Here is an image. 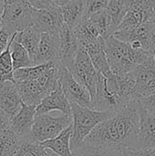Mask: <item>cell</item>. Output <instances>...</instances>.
I'll use <instances>...</instances> for the list:
<instances>
[{"mask_svg":"<svg viewBox=\"0 0 155 156\" xmlns=\"http://www.w3.org/2000/svg\"><path fill=\"white\" fill-rule=\"evenodd\" d=\"M15 156H52V152L45 148L41 143L35 142L30 138L21 141Z\"/></svg>","mask_w":155,"mask_h":156,"instance_id":"28","label":"cell"},{"mask_svg":"<svg viewBox=\"0 0 155 156\" xmlns=\"http://www.w3.org/2000/svg\"><path fill=\"white\" fill-rule=\"evenodd\" d=\"M155 94V75L143 87L134 89L132 92V100H143Z\"/></svg>","mask_w":155,"mask_h":156,"instance_id":"30","label":"cell"},{"mask_svg":"<svg viewBox=\"0 0 155 156\" xmlns=\"http://www.w3.org/2000/svg\"><path fill=\"white\" fill-rule=\"evenodd\" d=\"M30 5L37 10L48 9L52 7L54 5L52 0H27Z\"/></svg>","mask_w":155,"mask_h":156,"instance_id":"33","label":"cell"},{"mask_svg":"<svg viewBox=\"0 0 155 156\" xmlns=\"http://www.w3.org/2000/svg\"><path fill=\"white\" fill-rule=\"evenodd\" d=\"M105 45L109 65L115 75L132 72L154 52L143 48H134L130 44L116 38L113 35L105 39Z\"/></svg>","mask_w":155,"mask_h":156,"instance_id":"2","label":"cell"},{"mask_svg":"<svg viewBox=\"0 0 155 156\" xmlns=\"http://www.w3.org/2000/svg\"><path fill=\"white\" fill-rule=\"evenodd\" d=\"M87 19H89L90 22L93 23V25L98 29L100 35L104 38L107 39L111 36L113 35V29H112V22L111 17L110 14L108 13L107 9L95 13L89 16Z\"/></svg>","mask_w":155,"mask_h":156,"instance_id":"25","label":"cell"},{"mask_svg":"<svg viewBox=\"0 0 155 156\" xmlns=\"http://www.w3.org/2000/svg\"><path fill=\"white\" fill-rule=\"evenodd\" d=\"M14 35L12 36V38L7 48L0 54V83L5 81L16 82L14 79V65H13L11 49H10Z\"/></svg>","mask_w":155,"mask_h":156,"instance_id":"27","label":"cell"},{"mask_svg":"<svg viewBox=\"0 0 155 156\" xmlns=\"http://www.w3.org/2000/svg\"><path fill=\"white\" fill-rule=\"evenodd\" d=\"M13 35L4 27L0 29V54L7 48Z\"/></svg>","mask_w":155,"mask_h":156,"instance_id":"32","label":"cell"},{"mask_svg":"<svg viewBox=\"0 0 155 156\" xmlns=\"http://www.w3.org/2000/svg\"><path fill=\"white\" fill-rule=\"evenodd\" d=\"M41 34L42 33L39 30L32 26L23 31L16 32L15 36V40L20 43L27 50L35 66L41 39Z\"/></svg>","mask_w":155,"mask_h":156,"instance_id":"19","label":"cell"},{"mask_svg":"<svg viewBox=\"0 0 155 156\" xmlns=\"http://www.w3.org/2000/svg\"><path fill=\"white\" fill-rule=\"evenodd\" d=\"M15 36L14 35L12 43H11V56H12V60H13V65H14V70L17 69H22V68H28V67H33L35 66L29 53L27 50L17 41L15 40Z\"/></svg>","mask_w":155,"mask_h":156,"instance_id":"24","label":"cell"},{"mask_svg":"<svg viewBox=\"0 0 155 156\" xmlns=\"http://www.w3.org/2000/svg\"><path fill=\"white\" fill-rule=\"evenodd\" d=\"M65 26L61 7L53 5L48 9H33V27L41 33L59 35Z\"/></svg>","mask_w":155,"mask_h":156,"instance_id":"9","label":"cell"},{"mask_svg":"<svg viewBox=\"0 0 155 156\" xmlns=\"http://www.w3.org/2000/svg\"><path fill=\"white\" fill-rule=\"evenodd\" d=\"M154 115H155V113H154Z\"/></svg>","mask_w":155,"mask_h":156,"instance_id":"41","label":"cell"},{"mask_svg":"<svg viewBox=\"0 0 155 156\" xmlns=\"http://www.w3.org/2000/svg\"><path fill=\"white\" fill-rule=\"evenodd\" d=\"M53 111H58L63 114L71 115V105L67 99L60 84L55 90L46 96L42 101L37 106V115L48 113Z\"/></svg>","mask_w":155,"mask_h":156,"instance_id":"12","label":"cell"},{"mask_svg":"<svg viewBox=\"0 0 155 156\" xmlns=\"http://www.w3.org/2000/svg\"><path fill=\"white\" fill-rule=\"evenodd\" d=\"M70 105L72 115V137L70 147L73 152L84 144L85 139L100 122L108 120L115 113L96 111L74 102H71Z\"/></svg>","mask_w":155,"mask_h":156,"instance_id":"3","label":"cell"},{"mask_svg":"<svg viewBox=\"0 0 155 156\" xmlns=\"http://www.w3.org/2000/svg\"><path fill=\"white\" fill-rule=\"evenodd\" d=\"M52 1H53L55 5H58V6L61 7V6L65 5L66 4H68L69 2H70L71 0H52Z\"/></svg>","mask_w":155,"mask_h":156,"instance_id":"39","label":"cell"},{"mask_svg":"<svg viewBox=\"0 0 155 156\" xmlns=\"http://www.w3.org/2000/svg\"><path fill=\"white\" fill-rule=\"evenodd\" d=\"M84 48L87 50V52H88L93 65L95 66L96 69L98 70V72L101 73L106 78H110L113 75V73L110 68L107 54H106L105 39L101 36L95 42L87 46Z\"/></svg>","mask_w":155,"mask_h":156,"instance_id":"17","label":"cell"},{"mask_svg":"<svg viewBox=\"0 0 155 156\" xmlns=\"http://www.w3.org/2000/svg\"><path fill=\"white\" fill-rule=\"evenodd\" d=\"M36 108L23 103L20 112L11 119V128L20 141L31 138V130L37 115Z\"/></svg>","mask_w":155,"mask_h":156,"instance_id":"13","label":"cell"},{"mask_svg":"<svg viewBox=\"0 0 155 156\" xmlns=\"http://www.w3.org/2000/svg\"><path fill=\"white\" fill-rule=\"evenodd\" d=\"M109 2L110 0H85V18H88L95 13L106 10L109 5Z\"/></svg>","mask_w":155,"mask_h":156,"instance_id":"31","label":"cell"},{"mask_svg":"<svg viewBox=\"0 0 155 156\" xmlns=\"http://www.w3.org/2000/svg\"><path fill=\"white\" fill-rule=\"evenodd\" d=\"M129 7L130 5L128 0H110L107 11L111 17L113 33L117 31L119 26L128 12Z\"/></svg>","mask_w":155,"mask_h":156,"instance_id":"26","label":"cell"},{"mask_svg":"<svg viewBox=\"0 0 155 156\" xmlns=\"http://www.w3.org/2000/svg\"><path fill=\"white\" fill-rule=\"evenodd\" d=\"M23 101L16 83L5 81L0 83V108L12 119L21 110Z\"/></svg>","mask_w":155,"mask_h":156,"instance_id":"11","label":"cell"},{"mask_svg":"<svg viewBox=\"0 0 155 156\" xmlns=\"http://www.w3.org/2000/svg\"><path fill=\"white\" fill-rule=\"evenodd\" d=\"M72 124V115L52 116L48 113L36 115L31 130V139L37 143L51 140Z\"/></svg>","mask_w":155,"mask_h":156,"instance_id":"5","label":"cell"},{"mask_svg":"<svg viewBox=\"0 0 155 156\" xmlns=\"http://www.w3.org/2000/svg\"><path fill=\"white\" fill-rule=\"evenodd\" d=\"M21 141L12 128L0 130V156H15Z\"/></svg>","mask_w":155,"mask_h":156,"instance_id":"23","label":"cell"},{"mask_svg":"<svg viewBox=\"0 0 155 156\" xmlns=\"http://www.w3.org/2000/svg\"><path fill=\"white\" fill-rule=\"evenodd\" d=\"M59 84L70 103L74 102L83 107L91 108L92 102L90 91L76 80L68 68L64 65L60 69Z\"/></svg>","mask_w":155,"mask_h":156,"instance_id":"8","label":"cell"},{"mask_svg":"<svg viewBox=\"0 0 155 156\" xmlns=\"http://www.w3.org/2000/svg\"><path fill=\"white\" fill-rule=\"evenodd\" d=\"M11 128V118L0 108V130Z\"/></svg>","mask_w":155,"mask_h":156,"instance_id":"36","label":"cell"},{"mask_svg":"<svg viewBox=\"0 0 155 156\" xmlns=\"http://www.w3.org/2000/svg\"><path fill=\"white\" fill-rule=\"evenodd\" d=\"M33 7L27 0H9L5 2L3 27L11 34L23 31L33 26Z\"/></svg>","mask_w":155,"mask_h":156,"instance_id":"4","label":"cell"},{"mask_svg":"<svg viewBox=\"0 0 155 156\" xmlns=\"http://www.w3.org/2000/svg\"><path fill=\"white\" fill-rule=\"evenodd\" d=\"M149 46H150V50L155 51V26L153 27V28L151 30V33H150Z\"/></svg>","mask_w":155,"mask_h":156,"instance_id":"37","label":"cell"},{"mask_svg":"<svg viewBox=\"0 0 155 156\" xmlns=\"http://www.w3.org/2000/svg\"><path fill=\"white\" fill-rule=\"evenodd\" d=\"M24 104L37 106L49 92L37 80H25L16 82Z\"/></svg>","mask_w":155,"mask_h":156,"instance_id":"18","label":"cell"},{"mask_svg":"<svg viewBox=\"0 0 155 156\" xmlns=\"http://www.w3.org/2000/svg\"><path fill=\"white\" fill-rule=\"evenodd\" d=\"M123 156H155V149H138L123 153Z\"/></svg>","mask_w":155,"mask_h":156,"instance_id":"35","label":"cell"},{"mask_svg":"<svg viewBox=\"0 0 155 156\" xmlns=\"http://www.w3.org/2000/svg\"><path fill=\"white\" fill-rule=\"evenodd\" d=\"M139 111V149H155V115L145 110L140 103Z\"/></svg>","mask_w":155,"mask_h":156,"instance_id":"15","label":"cell"},{"mask_svg":"<svg viewBox=\"0 0 155 156\" xmlns=\"http://www.w3.org/2000/svg\"><path fill=\"white\" fill-rule=\"evenodd\" d=\"M72 137V124L65 129L57 137L48 140L46 142L41 143V144L50 150L52 153L56 154L58 156H75L71 147H70V142Z\"/></svg>","mask_w":155,"mask_h":156,"instance_id":"20","label":"cell"},{"mask_svg":"<svg viewBox=\"0 0 155 156\" xmlns=\"http://www.w3.org/2000/svg\"><path fill=\"white\" fill-rule=\"evenodd\" d=\"M59 60L67 68L73 62L77 55L79 44L74 29L66 24L59 33Z\"/></svg>","mask_w":155,"mask_h":156,"instance_id":"14","label":"cell"},{"mask_svg":"<svg viewBox=\"0 0 155 156\" xmlns=\"http://www.w3.org/2000/svg\"><path fill=\"white\" fill-rule=\"evenodd\" d=\"M4 7H5V2L4 0H0V29L3 27V12H4Z\"/></svg>","mask_w":155,"mask_h":156,"instance_id":"38","label":"cell"},{"mask_svg":"<svg viewBox=\"0 0 155 156\" xmlns=\"http://www.w3.org/2000/svg\"><path fill=\"white\" fill-rule=\"evenodd\" d=\"M57 60H59V36L42 33L36 65Z\"/></svg>","mask_w":155,"mask_h":156,"instance_id":"16","label":"cell"},{"mask_svg":"<svg viewBox=\"0 0 155 156\" xmlns=\"http://www.w3.org/2000/svg\"><path fill=\"white\" fill-rule=\"evenodd\" d=\"M136 101V100H135ZM139 103L145 109L147 110L149 112L151 113H155V94L148 97V98H145V99H143V100H139L138 101Z\"/></svg>","mask_w":155,"mask_h":156,"instance_id":"34","label":"cell"},{"mask_svg":"<svg viewBox=\"0 0 155 156\" xmlns=\"http://www.w3.org/2000/svg\"><path fill=\"white\" fill-rule=\"evenodd\" d=\"M72 76L90 93L91 102L96 94L99 72L93 65L87 50L79 46L73 62L68 67Z\"/></svg>","mask_w":155,"mask_h":156,"instance_id":"6","label":"cell"},{"mask_svg":"<svg viewBox=\"0 0 155 156\" xmlns=\"http://www.w3.org/2000/svg\"><path fill=\"white\" fill-rule=\"evenodd\" d=\"M140 111L138 101L100 122L85 139L86 145L122 154L139 149Z\"/></svg>","mask_w":155,"mask_h":156,"instance_id":"1","label":"cell"},{"mask_svg":"<svg viewBox=\"0 0 155 156\" xmlns=\"http://www.w3.org/2000/svg\"><path fill=\"white\" fill-rule=\"evenodd\" d=\"M75 156H123L122 154L111 152L109 150L90 146L86 144H82L80 147L73 151Z\"/></svg>","mask_w":155,"mask_h":156,"instance_id":"29","label":"cell"},{"mask_svg":"<svg viewBox=\"0 0 155 156\" xmlns=\"http://www.w3.org/2000/svg\"><path fill=\"white\" fill-rule=\"evenodd\" d=\"M153 26V23L148 22L134 28L117 30L113 33V36L116 38L130 44L134 48L150 50L149 37Z\"/></svg>","mask_w":155,"mask_h":156,"instance_id":"10","label":"cell"},{"mask_svg":"<svg viewBox=\"0 0 155 156\" xmlns=\"http://www.w3.org/2000/svg\"><path fill=\"white\" fill-rule=\"evenodd\" d=\"M79 46L86 48L87 46L95 42L100 37V33L96 27L89 19L84 18L79 26L74 28Z\"/></svg>","mask_w":155,"mask_h":156,"instance_id":"22","label":"cell"},{"mask_svg":"<svg viewBox=\"0 0 155 156\" xmlns=\"http://www.w3.org/2000/svg\"><path fill=\"white\" fill-rule=\"evenodd\" d=\"M127 105L116 93L109 89L106 77L99 72L96 94L92 100L91 109L116 113Z\"/></svg>","mask_w":155,"mask_h":156,"instance_id":"7","label":"cell"},{"mask_svg":"<svg viewBox=\"0 0 155 156\" xmlns=\"http://www.w3.org/2000/svg\"><path fill=\"white\" fill-rule=\"evenodd\" d=\"M52 156H58V155H57L56 154H54V153H52Z\"/></svg>","mask_w":155,"mask_h":156,"instance_id":"40","label":"cell"},{"mask_svg":"<svg viewBox=\"0 0 155 156\" xmlns=\"http://www.w3.org/2000/svg\"><path fill=\"white\" fill-rule=\"evenodd\" d=\"M86 3L85 0H71L61 6V12L65 24L74 29L85 18Z\"/></svg>","mask_w":155,"mask_h":156,"instance_id":"21","label":"cell"}]
</instances>
